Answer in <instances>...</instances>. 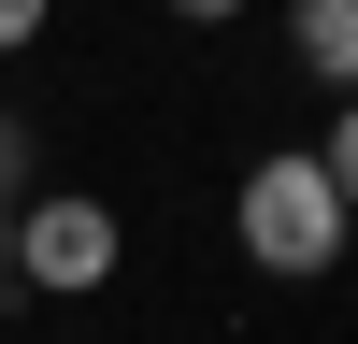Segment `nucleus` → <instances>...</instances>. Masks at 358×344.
Returning a JSON list of instances; mask_svg holds the SVG:
<instances>
[{"label":"nucleus","instance_id":"423d86ee","mask_svg":"<svg viewBox=\"0 0 358 344\" xmlns=\"http://www.w3.org/2000/svg\"><path fill=\"white\" fill-rule=\"evenodd\" d=\"M158 15H187V29H229V15H244V0H158Z\"/></svg>","mask_w":358,"mask_h":344},{"label":"nucleus","instance_id":"7ed1b4c3","mask_svg":"<svg viewBox=\"0 0 358 344\" xmlns=\"http://www.w3.org/2000/svg\"><path fill=\"white\" fill-rule=\"evenodd\" d=\"M287 43H301L315 86H358V0H301V15H287Z\"/></svg>","mask_w":358,"mask_h":344},{"label":"nucleus","instance_id":"20e7f679","mask_svg":"<svg viewBox=\"0 0 358 344\" xmlns=\"http://www.w3.org/2000/svg\"><path fill=\"white\" fill-rule=\"evenodd\" d=\"M315 158H330V187L358 201V86H344V115H330V143H315Z\"/></svg>","mask_w":358,"mask_h":344},{"label":"nucleus","instance_id":"6e6552de","mask_svg":"<svg viewBox=\"0 0 358 344\" xmlns=\"http://www.w3.org/2000/svg\"><path fill=\"white\" fill-rule=\"evenodd\" d=\"M0 287H15V215H0Z\"/></svg>","mask_w":358,"mask_h":344},{"label":"nucleus","instance_id":"f257e3e1","mask_svg":"<svg viewBox=\"0 0 358 344\" xmlns=\"http://www.w3.org/2000/svg\"><path fill=\"white\" fill-rule=\"evenodd\" d=\"M229 229H244V258H258V273L315 287V273H344V229H358V201L330 187V158H315V143H287V158H258V172H244Z\"/></svg>","mask_w":358,"mask_h":344},{"label":"nucleus","instance_id":"0eeeda50","mask_svg":"<svg viewBox=\"0 0 358 344\" xmlns=\"http://www.w3.org/2000/svg\"><path fill=\"white\" fill-rule=\"evenodd\" d=\"M15 158H29V143H15V115H0V187H15Z\"/></svg>","mask_w":358,"mask_h":344},{"label":"nucleus","instance_id":"39448f33","mask_svg":"<svg viewBox=\"0 0 358 344\" xmlns=\"http://www.w3.org/2000/svg\"><path fill=\"white\" fill-rule=\"evenodd\" d=\"M43 15H57V0H0V57H15V43H43Z\"/></svg>","mask_w":358,"mask_h":344},{"label":"nucleus","instance_id":"f03ea898","mask_svg":"<svg viewBox=\"0 0 358 344\" xmlns=\"http://www.w3.org/2000/svg\"><path fill=\"white\" fill-rule=\"evenodd\" d=\"M115 258H129V229H115L86 187H57V201H29V215H15V273H29V287H57V301H101Z\"/></svg>","mask_w":358,"mask_h":344}]
</instances>
